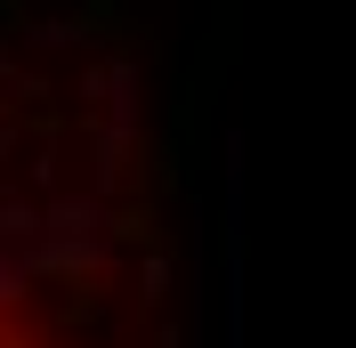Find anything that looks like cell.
<instances>
[{
  "instance_id": "cell-1",
  "label": "cell",
  "mask_w": 356,
  "mask_h": 348,
  "mask_svg": "<svg viewBox=\"0 0 356 348\" xmlns=\"http://www.w3.org/2000/svg\"><path fill=\"white\" fill-rule=\"evenodd\" d=\"M0 348H73V332L57 316H41V300L17 292L8 267H0Z\"/></svg>"
}]
</instances>
